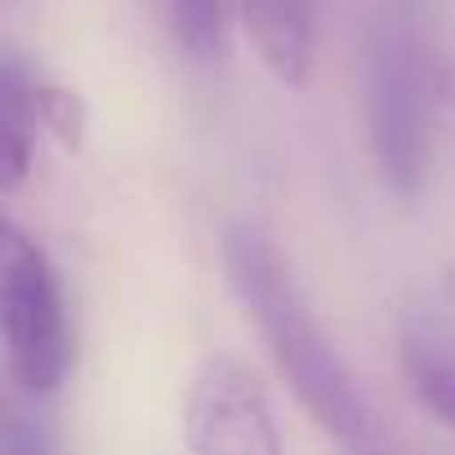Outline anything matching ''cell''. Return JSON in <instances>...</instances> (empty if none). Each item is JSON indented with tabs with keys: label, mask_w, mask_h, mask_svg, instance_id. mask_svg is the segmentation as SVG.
<instances>
[{
	"label": "cell",
	"mask_w": 455,
	"mask_h": 455,
	"mask_svg": "<svg viewBox=\"0 0 455 455\" xmlns=\"http://www.w3.org/2000/svg\"><path fill=\"white\" fill-rule=\"evenodd\" d=\"M179 433L188 455H286L264 379L233 353H210L196 362Z\"/></svg>",
	"instance_id": "4"
},
{
	"label": "cell",
	"mask_w": 455,
	"mask_h": 455,
	"mask_svg": "<svg viewBox=\"0 0 455 455\" xmlns=\"http://www.w3.org/2000/svg\"><path fill=\"white\" fill-rule=\"evenodd\" d=\"M237 19L264 72L286 90H304L317 45V0H237Z\"/></svg>",
	"instance_id": "5"
},
{
	"label": "cell",
	"mask_w": 455,
	"mask_h": 455,
	"mask_svg": "<svg viewBox=\"0 0 455 455\" xmlns=\"http://www.w3.org/2000/svg\"><path fill=\"white\" fill-rule=\"evenodd\" d=\"M32 99H36V116H41V130L68 148V152H81L85 148V130H90V108L76 90L68 85H54V81H36L32 85Z\"/></svg>",
	"instance_id": "9"
},
{
	"label": "cell",
	"mask_w": 455,
	"mask_h": 455,
	"mask_svg": "<svg viewBox=\"0 0 455 455\" xmlns=\"http://www.w3.org/2000/svg\"><path fill=\"white\" fill-rule=\"evenodd\" d=\"M402 371L415 402L446 433H455V326L433 308L402 322Z\"/></svg>",
	"instance_id": "6"
},
{
	"label": "cell",
	"mask_w": 455,
	"mask_h": 455,
	"mask_svg": "<svg viewBox=\"0 0 455 455\" xmlns=\"http://www.w3.org/2000/svg\"><path fill=\"white\" fill-rule=\"evenodd\" d=\"M442 59L406 0H388L362 45V112L375 170L388 192L415 201L433 165V125L442 108Z\"/></svg>",
	"instance_id": "2"
},
{
	"label": "cell",
	"mask_w": 455,
	"mask_h": 455,
	"mask_svg": "<svg viewBox=\"0 0 455 455\" xmlns=\"http://www.w3.org/2000/svg\"><path fill=\"white\" fill-rule=\"evenodd\" d=\"M32 85L36 81L10 59L5 72H0V188H5V196H14L28 183L36 161L41 116H36Z\"/></svg>",
	"instance_id": "7"
},
{
	"label": "cell",
	"mask_w": 455,
	"mask_h": 455,
	"mask_svg": "<svg viewBox=\"0 0 455 455\" xmlns=\"http://www.w3.org/2000/svg\"><path fill=\"white\" fill-rule=\"evenodd\" d=\"M223 277L228 291L255 322L277 375L295 393V402L322 424L335 442L357 446L371 442V402L362 379L335 353L331 335L317 326L299 282L291 277L286 259L268 242L264 228L233 223L223 233Z\"/></svg>",
	"instance_id": "1"
},
{
	"label": "cell",
	"mask_w": 455,
	"mask_h": 455,
	"mask_svg": "<svg viewBox=\"0 0 455 455\" xmlns=\"http://www.w3.org/2000/svg\"><path fill=\"white\" fill-rule=\"evenodd\" d=\"M170 5V28L196 63H214L228 50V32H233L237 0H165Z\"/></svg>",
	"instance_id": "8"
},
{
	"label": "cell",
	"mask_w": 455,
	"mask_h": 455,
	"mask_svg": "<svg viewBox=\"0 0 455 455\" xmlns=\"http://www.w3.org/2000/svg\"><path fill=\"white\" fill-rule=\"evenodd\" d=\"M344 455H379L371 442H357V446H344Z\"/></svg>",
	"instance_id": "10"
},
{
	"label": "cell",
	"mask_w": 455,
	"mask_h": 455,
	"mask_svg": "<svg viewBox=\"0 0 455 455\" xmlns=\"http://www.w3.org/2000/svg\"><path fill=\"white\" fill-rule=\"evenodd\" d=\"M0 344L5 371L23 393L50 397L63 388L72 366L63 286L50 255L19 233V223L0 228Z\"/></svg>",
	"instance_id": "3"
}]
</instances>
